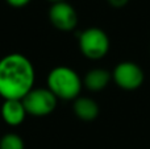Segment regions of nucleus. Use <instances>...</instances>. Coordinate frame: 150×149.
<instances>
[{"instance_id":"7","label":"nucleus","mask_w":150,"mask_h":149,"mask_svg":"<svg viewBox=\"0 0 150 149\" xmlns=\"http://www.w3.org/2000/svg\"><path fill=\"white\" fill-rule=\"evenodd\" d=\"M0 112H1L3 120L11 127H17L23 124V121L25 120L26 115H28L25 106H24L23 100L20 99L4 100Z\"/></svg>"},{"instance_id":"11","label":"nucleus","mask_w":150,"mask_h":149,"mask_svg":"<svg viewBox=\"0 0 150 149\" xmlns=\"http://www.w3.org/2000/svg\"><path fill=\"white\" fill-rule=\"evenodd\" d=\"M7 4H9L13 8H23L30 3V0H5Z\"/></svg>"},{"instance_id":"2","label":"nucleus","mask_w":150,"mask_h":149,"mask_svg":"<svg viewBox=\"0 0 150 149\" xmlns=\"http://www.w3.org/2000/svg\"><path fill=\"white\" fill-rule=\"evenodd\" d=\"M47 89L62 100H75L79 98L83 87V81L79 74L67 66H57L46 78Z\"/></svg>"},{"instance_id":"10","label":"nucleus","mask_w":150,"mask_h":149,"mask_svg":"<svg viewBox=\"0 0 150 149\" xmlns=\"http://www.w3.org/2000/svg\"><path fill=\"white\" fill-rule=\"evenodd\" d=\"M0 149H25V144L20 135L9 132L0 139Z\"/></svg>"},{"instance_id":"4","label":"nucleus","mask_w":150,"mask_h":149,"mask_svg":"<svg viewBox=\"0 0 150 149\" xmlns=\"http://www.w3.org/2000/svg\"><path fill=\"white\" fill-rule=\"evenodd\" d=\"M28 115L42 118L47 116L57 107V96L49 89H33L21 99Z\"/></svg>"},{"instance_id":"8","label":"nucleus","mask_w":150,"mask_h":149,"mask_svg":"<svg viewBox=\"0 0 150 149\" xmlns=\"http://www.w3.org/2000/svg\"><path fill=\"white\" fill-rule=\"evenodd\" d=\"M112 81V73L101 67H95L87 71L83 78V86L90 91L98 92L104 90Z\"/></svg>"},{"instance_id":"12","label":"nucleus","mask_w":150,"mask_h":149,"mask_svg":"<svg viewBox=\"0 0 150 149\" xmlns=\"http://www.w3.org/2000/svg\"><path fill=\"white\" fill-rule=\"evenodd\" d=\"M108 4L113 8H122L129 3V0H107Z\"/></svg>"},{"instance_id":"3","label":"nucleus","mask_w":150,"mask_h":149,"mask_svg":"<svg viewBox=\"0 0 150 149\" xmlns=\"http://www.w3.org/2000/svg\"><path fill=\"white\" fill-rule=\"evenodd\" d=\"M79 50L86 58L92 61L101 60L107 55L111 46L109 37L103 29L92 26L80 32L78 36Z\"/></svg>"},{"instance_id":"5","label":"nucleus","mask_w":150,"mask_h":149,"mask_svg":"<svg viewBox=\"0 0 150 149\" xmlns=\"http://www.w3.org/2000/svg\"><path fill=\"white\" fill-rule=\"evenodd\" d=\"M112 79L117 87L125 91H133L142 86L145 74L140 65L132 61H124L116 65L112 71Z\"/></svg>"},{"instance_id":"6","label":"nucleus","mask_w":150,"mask_h":149,"mask_svg":"<svg viewBox=\"0 0 150 149\" xmlns=\"http://www.w3.org/2000/svg\"><path fill=\"white\" fill-rule=\"evenodd\" d=\"M49 20L58 31L71 32L78 25V13L70 3H54L49 8Z\"/></svg>"},{"instance_id":"9","label":"nucleus","mask_w":150,"mask_h":149,"mask_svg":"<svg viewBox=\"0 0 150 149\" xmlns=\"http://www.w3.org/2000/svg\"><path fill=\"white\" fill-rule=\"evenodd\" d=\"M73 110H74L75 116L83 121L95 120L99 116V112H100V108H99V104L96 103V100L87 96L76 98L74 100Z\"/></svg>"},{"instance_id":"13","label":"nucleus","mask_w":150,"mask_h":149,"mask_svg":"<svg viewBox=\"0 0 150 149\" xmlns=\"http://www.w3.org/2000/svg\"><path fill=\"white\" fill-rule=\"evenodd\" d=\"M47 1H50L52 4H54V3H61V1H66V0H47Z\"/></svg>"},{"instance_id":"1","label":"nucleus","mask_w":150,"mask_h":149,"mask_svg":"<svg viewBox=\"0 0 150 149\" xmlns=\"http://www.w3.org/2000/svg\"><path fill=\"white\" fill-rule=\"evenodd\" d=\"M33 63L20 53H11L0 60V96L4 100L24 99L34 89Z\"/></svg>"}]
</instances>
